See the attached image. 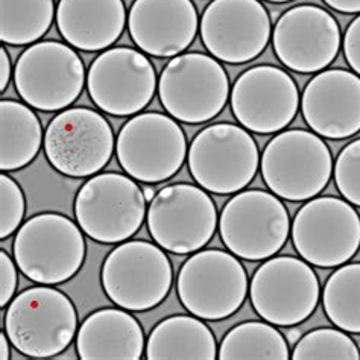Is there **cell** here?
I'll return each instance as SVG.
<instances>
[{"mask_svg": "<svg viewBox=\"0 0 360 360\" xmlns=\"http://www.w3.org/2000/svg\"><path fill=\"white\" fill-rule=\"evenodd\" d=\"M4 324L17 352L34 359L64 353L79 328L73 301L47 284L27 288L15 295L8 304Z\"/></svg>", "mask_w": 360, "mask_h": 360, "instance_id": "obj_1", "label": "cell"}, {"mask_svg": "<svg viewBox=\"0 0 360 360\" xmlns=\"http://www.w3.org/2000/svg\"><path fill=\"white\" fill-rule=\"evenodd\" d=\"M87 246L78 222L60 213H40L17 230L13 257L26 278L37 284H63L81 271Z\"/></svg>", "mask_w": 360, "mask_h": 360, "instance_id": "obj_2", "label": "cell"}, {"mask_svg": "<svg viewBox=\"0 0 360 360\" xmlns=\"http://www.w3.org/2000/svg\"><path fill=\"white\" fill-rule=\"evenodd\" d=\"M331 150L315 132L281 131L264 148L260 172L269 191L292 202L316 198L333 175Z\"/></svg>", "mask_w": 360, "mask_h": 360, "instance_id": "obj_3", "label": "cell"}, {"mask_svg": "<svg viewBox=\"0 0 360 360\" xmlns=\"http://www.w3.org/2000/svg\"><path fill=\"white\" fill-rule=\"evenodd\" d=\"M148 201L136 179L117 172L90 176L75 196L73 212L85 236L98 243L129 240L143 225Z\"/></svg>", "mask_w": 360, "mask_h": 360, "instance_id": "obj_4", "label": "cell"}, {"mask_svg": "<svg viewBox=\"0 0 360 360\" xmlns=\"http://www.w3.org/2000/svg\"><path fill=\"white\" fill-rule=\"evenodd\" d=\"M158 98L170 117L200 125L225 108L231 85L214 56L186 52L174 56L158 78Z\"/></svg>", "mask_w": 360, "mask_h": 360, "instance_id": "obj_5", "label": "cell"}, {"mask_svg": "<svg viewBox=\"0 0 360 360\" xmlns=\"http://www.w3.org/2000/svg\"><path fill=\"white\" fill-rule=\"evenodd\" d=\"M195 181L214 195L242 192L260 167L259 146L248 129L234 123H213L196 134L187 153Z\"/></svg>", "mask_w": 360, "mask_h": 360, "instance_id": "obj_6", "label": "cell"}, {"mask_svg": "<svg viewBox=\"0 0 360 360\" xmlns=\"http://www.w3.org/2000/svg\"><path fill=\"white\" fill-rule=\"evenodd\" d=\"M174 283V268L157 243L127 240L117 245L101 269L102 289L110 301L129 311H146L163 302Z\"/></svg>", "mask_w": 360, "mask_h": 360, "instance_id": "obj_7", "label": "cell"}, {"mask_svg": "<svg viewBox=\"0 0 360 360\" xmlns=\"http://www.w3.org/2000/svg\"><path fill=\"white\" fill-rule=\"evenodd\" d=\"M14 87L22 101L39 111H63L87 85V72L70 44L47 40L31 44L14 65Z\"/></svg>", "mask_w": 360, "mask_h": 360, "instance_id": "obj_8", "label": "cell"}, {"mask_svg": "<svg viewBox=\"0 0 360 360\" xmlns=\"http://www.w3.org/2000/svg\"><path fill=\"white\" fill-rule=\"evenodd\" d=\"M250 292L248 274L234 254L201 250L178 272L176 293L188 314L204 321L230 318Z\"/></svg>", "mask_w": 360, "mask_h": 360, "instance_id": "obj_9", "label": "cell"}, {"mask_svg": "<svg viewBox=\"0 0 360 360\" xmlns=\"http://www.w3.org/2000/svg\"><path fill=\"white\" fill-rule=\"evenodd\" d=\"M187 140L178 120L161 112H139L119 131L120 167L139 183L158 184L175 176L187 158Z\"/></svg>", "mask_w": 360, "mask_h": 360, "instance_id": "obj_10", "label": "cell"}, {"mask_svg": "<svg viewBox=\"0 0 360 360\" xmlns=\"http://www.w3.org/2000/svg\"><path fill=\"white\" fill-rule=\"evenodd\" d=\"M292 221L277 195L264 191H242L222 208L219 234L236 257L260 262L274 257L290 236Z\"/></svg>", "mask_w": 360, "mask_h": 360, "instance_id": "obj_11", "label": "cell"}, {"mask_svg": "<svg viewBox=\"0 0 360 360\" xmlns=\"http://www.w3.org/2000/svg\"><path fill=\"white\" fill-rule=\"evenodd\" d=\"M290 236L300 257L311 266L339 268L360 248V216L340 198H311L293 217Z\"/></svg>", "mask_w": 360, "mask_h": 360, "instance_id": "obj_12", "label": "cell"}, {"mask_svg": "<svg viewBox=\"0 0 360 360\" xmlns=\"http://www.w3.org/2000/svg\"><path fill=\"white\" fill-rule=\"evenodd\" d=\"M146 225L157 245L172 254H193L213 239L217 208L202 187L187 183L161 188L148 204Z\"/></svg>", "mask_w": 360, "mask_h": 360, "instance_id": "obj_13", "label": "cell"}, {"mask_svg": "<svg viewBox=\"0 0 360 360\" xmlns=\"http://www.w3.org/2000/svg\"><path fill=\"white\" fill-rule=\"evenodd\" d=\"M250 298L263 321L276 327H295L315 314L321 286L310 263L292 255H277L255 269Z\"/></svg>", "mask_w": 360, "mask_h": 360, "instance_id": "obj_14", "label": "cell"}, {"mask_svg": "<svg viewBox=\"0 0 360 360\" xmlns=\"http://www.w3.org/2000/svg\"><path fill=\"white\" fill-rule=\"evenodd\" d=\"M116 149L115 132L101 112L85 107L60 111L44 132L51 166L69 178H90L105 167Z\"/></svg>", "mask_w": 360, "mask_h": 360, "instance_id": "obj_15", "label": "cell"}, {"mask_svg": "<svg viewBox=\"0 0 360 360\" xmlns=\"http://www.w3.org/2000/svg\"><path fill=\"white\" fill-rule=\"evenodd\" d=\"M85 87L101 111L128 117L139 115L154 99L158 78L145 52L120 46L102 51L93 60Z\"/></svg>", "mask_w": 360, "mask_h": 360, "instance_id": "obj_16", "label": "cell"}, {"mask_svg": "<svg viewBox=\"0 0 360 360\" xmlns=\"http://www.w3.org/2000/svg\"><path fill=\"white\" fill-rule=\"evenodd\" d=\"M200 34L217 61L245 64L266 49L271 17L259 0H212L200 20Z\"/></svg>", "mask_w": 360, "mask_h": 360, "instance_id": "obj_17", "label": "cell"}, {"mask_svg": "<svg viewBox=\"0 0 360 360\" xmlns=\"http://www.w3.org/2000/svg\"><path fill=\"white\" fill-rule=\"evenodd\" d=\"M230 103L236 120L245 129L255 134H277L295 119L300 91L286 70L260 64L236 79Z\"/></svg>", "mask_w": 360, "mask_h": 360, "instance_id": "obj_18", "label": "cell"}, {"mask_svg": "<svg viewBox=\"0 0 360 360\" xmlns=\"http://www.w3.org/2000/svg\"><path fill=\"white\" fill-rule=\"evenodd\" d=\"M271 39L278 61L304 75L326 70L342 46L338 20L316 5H298L284 11Z\"/></svg>", "mask_w": 360, "mask_h": 360, "instance_id": "obj_19", "label": "cell"}, {"mask_svg": "<svg viewBox=\"0 0 360 360\" xmlns=\"http://www.w3.org/2000/svg\"><path fill=\"white\" fill-rule=\"evenodd\" d=\"M302 117L319 137L344 140L360 132V77L344 69L322 70L301 96Z\"/></svg>", "mask_w": 360, "mask_h": 360, "instance_id": "obj_20", "label": "cell"}, {"mask_svg": "<svg viewBox=\"0 0 360 360\" xmlns=\"http://www.w3.org/2000/svg\"><path fill=\"white\" fill-rule=\"evenodd\" d=\"M198 30L200 17L192 0H134L128 14L131 40L155 58L184 53Z\"/></svg>", "mask_w": 360, "mask_h": 360, "instance_id": "obj_21", "label": "cell"}, {"mask_svg": "<svg viewBox=\"0 0 360 360\" xmlns=\"http://www.w3.org/2000/svg\"><path fill=\"white\" fill-rule=\"evenodd\" d=\"M128 25L123 0H60L56 26L63 39L84 52L107 51Z\"/></svg>", "mask_w": 360, "mask_h": 360, "instance_id": "obj_22", "label": "cell"}, {"mask_svg": "<svg viewBox=\"0 0 360 360\" xmlns=\"http://www.w3.org/2000/svg\"><path fill=\"white\" fill-rule=\"evenodd\" d=\"M145 349L143 327L129 310L122 307L93 311L77 333L81 360H140Z\"/></svg>", "mask_w": 360, "mask_h": 360, "instance_id": "obj_23", "label": "cell"}, {"mask_svg": "<svg viewBox=\"0 0 360 360\" xmlns=\"http://www.w3.org/2000/svg\"><path fill=\"white\" fill-rule=\"evenodd\" d=\"M216 338L204 319L172 315L153 328L146 339L145 357L149 360H214Z\"/></svg>", "mask_w": 360, "mask_h": 360, "instance_id": "obj_24", "label": "cell"}, {"mask_svg": "<svg viewBox=\"0 0 360 360\" xmlns=\"http://www.w3.org/2000/svg\"><path fill=\"white\" fill-rule=\"evenodd\" d=\"M43 146V128L34 108L26 103L0 102V169L4 172L30 166Z\"/></svg>", "mask_w": 360, "mask_h": 360, "instance_id": "obj_25", "label": "cell"}, {"mask_svg": "<svg viewBox=\"0 0 360 360\" xmlns=\"http://www.w3.org/2000/svg\"><path fill=\"white\" fill-rule=\"evenodd\" d=\"M290 348L280 330L266 321H246L224 336L217 352L221 360H288Z\"/></svg>", "mask_w": 360, "mask_h": 360, "instance_id": "obj_26", "label": "cell"}, {"mask_svg": "<svg viewBox=\"0 0 360 360\" xmlns=\"http://www.w3.org/2000/svg\"><path fill=\"white\" fill-rule=\"evenodd\" d=\"M55 17L53 0H0V40L9 46L40 41Z\"/></svg>", "mask_w": 360, "mask_h": 360, "instance_id": "obj_27", "label": "cell"}, {"mask_svg": "<svg viewBox=\"0 0 360 360\" xmlns=\"http://www.w3.org/2000/svg\"><path fill=\"white\" fill-rule=\"evenodd\" d=\"M322 306L338 328L360 335V263H345L331 274L322 292Z\"/></svg>", "mask_w": 360, "mask_h": 360, "instance_id": "obj_28", "label": "cell"}, {"mask_svg": "<svg viewBox=\"0 0 360 360\" xmlns=\"http://www.w3.org/2000/svg\"><path fill=\"white\" fill-rule=\"evenodd\" d=\"M293 360H359L360 349L347 331L321 327L301 336L292 349Z\"/></svg>", "mask_w": 360, "mask_h": 360, "instance_id": "obj_29", "label": "cell"}, {"mask_svg": "<svg viewBox=\"0 0 360 360\" xmlns=\"http://www.w3.org/2000/svg\"><path fill=\"white\" fill-rule=\"evenodd\" d=\"M333 176L345 201L360 207V139L349 141L340 150L333 166Z\"/></svg>", "mask_w": 360, "mask_h": 360, "instance_id": "obj_30", "label": "cell"}, {"mask_svg": "<svg viewBox=\"0 0 360 360\" xmlns=\"http://www.w3.org/2000/svg\"><path fill=\"white\" fill-rule=\"evenodd\" d=\"M0 238L8 239L22 226L26 200L22 187L5 172L0 176Z\"/></svg>", "mask_w": 360, "mask_h": 360, "instance_id": "obj_31", "label": "cell"}, {"mask_svg": "<svg viewBox=\"0 0 360 360\" xmlns=\"http://www.w3.org/2000/svg\"><path fill=\"white\" fill-rule=\"evenodd\" d=\"M17 263L6 251H0V307L5 309L15 297L18 276Z\"/></svg>", "mask_w": 360, "mask_h": 360, "instance_id": "obj_32", "label": "cell"}, {"mask_svg": "<svg viewBox=\"0 0 360 360\" xmlns=\"http://www.w3.org/2000/svg\"><path fill=\"white\" fill-rule=\"evenodd\" d=\"M342 49L348 65L360 77V14L348 25L342 37Z\"/></svg>", "mask_w": 360, "mask_h": 360, "instance_id": "obj_33", "label": "cell"}, {"mask_svg": "<svg viewBox=\"0 0 360 360\" xmlns=\"http://www.w3.org/2000/svg\"><path fill=\"white\" fill-rule=\"evenodd\" d=\"M14 77V69L11 65V58H9V53L2 47L0 49V90L5 91L9 81Z\"/></svg>", "mask_w": 360, "mask_h": 360, "instance_id": "obj_34", "label": "cell"}, {"mask_svg": "<svg viewBox=\"0 0 360 360\" xmlns=\"http://www.w3.org/2000/svg\"><path fill=\"white\" fill-rule=\"evenodd\" d=\"M324 4L342 14H360V0H324Z\"/></svg>", "mask_w": 360, "mask_h": 360, "instance_id": "obj_35", "label": "cell"}, {"mask_svg": "<svg viewBox=\"0 0 360 360\" xmlns=\"http://www.w3.org/2000/svg\"><path fill=\"white\" fill-rule=\"evenodd\" d=\"M11 340L6 336V333L4 331L0 335V360H8L11 357Z\"/></svg>", "mask_w": 360, "mask_h": 360, "instance_id": "obj_36", "label": "cell"}, {"mask_svg": "<svg viewBox=\"0 0 360 360\" xmlns=\"http://www.w3.org/2000/svg\"><path fill=\"white\" fill-rule=\"evenodd\" d=\"M143 193H145V198H146V201H148V202L153 201V200H154V196H155L154 186H153V184H148V186H145V187H143Z\"/></svg>", "mask_w": 360, "mask_h": 360, "instance_id": "obj_37", "label": "cell"}, {"mask_svg": "<svg viewBox=\"0 0 360 360\" xmlns=\"http://www.w3.org/2000/svg\"><path fill=\"white\" fill-rule=\"evenodd\" d=\"M266 2H271V4H286V2H292V0H266Z\"/></svg>", "mask_w": 360, "mask_h": 360, "instance_id": "obj_38", "label": "cell"}]
</instances>
